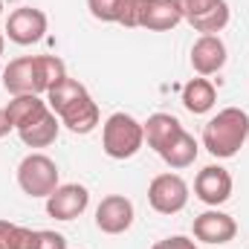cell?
Here are the masks:
<instances>
[{"label":"cell","instance_id":"6da1fadb","mask_svg":"<svg viewBox=\"0 0 249 249\" xmlns=\"http://www.w3.org/2000/svg\"><path fill=\"white\" fill-rule=\"evenodd\" d=\"M61 78H67V67L58 55H20L3 70V87L9 96H41Z\"/></svg>","mask_w":249,"mask_h":249},{"label":"cell","instance_id":"7a4b0ae2","mask_svg":"<svg viewBox=\"0 0 249 249\" xmlns=\"http://www.w3.org/2000/svg\"><path fill=\"white\" fill-rule=\"evenodd\" d=\"M47 105L50 110L61 119L64 127H70L72 133H90L99 124V105L93 102V96L87 93L84 84H78L75 78H61L50 93H47Z\"/></svg>","mask_w":249,"mask_h":249},{"label":"cell","instance_id":"3957f363","mask_svg":"<svg viewBox=\"0 0 249 249\" xmlns=\"http://www.w3.org/2000/svg\"><path fill=\"white\" fill-rule=\"evenodd\" d=\"M249 139V113L241 107H223L217 116H212L203 127V148L217 157L229 160L235 157Z\"/></svg>","mask_w":249,"mask_h":249},{"label":"cell","instance_id":"277c9868","mask_svg":"<svg viewBox=\"0 0 249 249\" xmlns=\"http://www.w3.org/2000/svg\"><path fill=\"white\" fill-rule=\"evenodd\" d=\"M145 145V127L130 113H110L102 124V148L110 160H130Z\"/></svg>","mask_w":249,"mask_h":249},{"label":"cell","instance_id":"5b68a950","mask_svg":"<svg viewBox=\"0 0 249 249\" xmlns=\"http://www.w3.org/2000/svg\"><path fill=\"white\" fill-rule=\"evenodd\" d=\"M18 186L26 197H50L58 183V165L55 160H50L47 154L35 151V154H26L18 165Z\"/></svg>","mask_w":249,"mask_h":249},{"label":"cell","instance_id":"8992f818","mask_svg":"<svg viewBox=\"0 0 249 249\" xmlns=\"http://www.w3.org/2000/svg\"><path fill=\"white\" fill-rule=\"evenodd\" d=\"M188 183L180 174H157L148 186V203L157 214H177L188 206Z\"/></svg>","mask_w":249,"mask_h":249},{"label":"cell","instance_id":"52a82bcc","mask_svg":"<svg viewBox=\"0 0 249 249\" xmlns=\"http://www.w3.org/2000/svg\"><path fill=\"white\" fill-rule=\"evenodd\" d=\"M183 9V20L191 23L194 32L217 35L229 23V3L226 0H177Z\"/></svg>","mask_w":249,"mask_h":249},{"label":"cell","instance_id":"ba28073f","mask_svg":"<svg viewBox=\"0 0 249 249\" xmlns=\"http://www.w3.org/2000/svg\"><path fill=\"white\" fill-rule=\"evenodd\" d=\"M47 26H50V20H47V15H44L41 9H35V6H20V9H15V12L9 15V20H6V35H9V41H15V44H20V47H32V44H38V41L47 35Z\"/></svg>","mask_w":249,"mask_h":249},{"label":"cell","instance_id":"9c48e42d","mask_svg":"<svg viewBox=\"0 0 249 249\" xmlns=\"http://www.w3.org/2000/svg\"><path fill=\"white\" fill-rule=\"evenodd\" d=\"M133 217H136L133 203L124 194H107L96 206V226L105 235H124L133 226Z\"/></svg>","mask_w":249,"mask_h":249},{"label":"cell","instance_id":"30bf717a","mask_svg":"<svg viewBox=\"0 0 249 249\" xmlns=\"http://www.w3.org/2000/svg\"><path fill=\"white\" fill-rule=\"evenodd\" d=\"M191 229H194V238L200 244H212V247H223V244L235 241V235H238L235 217L220 212V209H209V212L197 214Z\"/></svg>","mask_w":249,"mask_h":249},{"label":"cell","instance_id":"8fae6325","mask_svg":"<svg viewBox=\"0 0 249 249\" xmlns=\"http://www.w3.org/2000/svg\"><path fill=\"white\" fill-rule=\"evenodd\" d=\"M232 174L223 168V165H206L197 177H194V194L200 203L206 206H220L232 197Z\"/></svg>","mask_w":249,"mask_h":249},{"label":"cell","instance_id":"7c38bea8","mask_svg":"<svg viewBox=\"0 0 249 249\" xmlns=\"http://www.w3.org/2000/svg\"><path fill=\"white\" fill-rule=\"evenodd\" d=\"M90 206V191L78 183H67L58 186L47 197V214L55 220H75L84 214V209Z\"/></svg>","mask_w":249,"mask_h":249},{"label":"cell","instance_id":"4fadbf2b","mask_svg":"<svg viewBox=\"0 0 249 249\" xmlns=\"http://www.w3.org/2000/svg\"><path fill=\"white\" fill-rule=\"evenodd\" d=\"M191 67L197 75H214L226 67V44L220 35H200L191 47Z\"/></svg>","mask_w":249,"mask_h":249},{"label":"cell","instance_id":"5bb4252c","mask_svg":"<svg viewBox=\"0 0 249 249\" xmlns=\"http://www.w3.org/2000/svg\"><path fill=\"white\" fill-rule=\"evenodd\" d=\"M180 20H183V9L177 0H148L139 26L148 32H171Z\"/></svg>","mask_w":249,"mask_h":249},{"label":"cell","instance_id":"9a60e30c","mask_svg":"<svg viewBox=\"0 0 249 249\" xmlns=\"http://www.w3.org/2000/svg\"><path fill=\"white\" fill-rule=\"evenodd\" d=\"M58 130H61V119L47 107L35 122H29L26 127H20L18 136H20V142H23L26 148H50V145L58 139Z\"/></svg>","mask_w":249,"mask_h":249},{"label":"cell","instance_id":"2e32d148","mask_svg":"<svg viewBox=\"0 0 249 249\" xmlns=\"http://www.w3.org/2000/svg\"><path fill=\"white\" fill-rule=\"evenodd\" d=\"M145 127V142H148V148H154L157 154L165 148V145H171L186 127L180 124L177 116H171V113H151L148 116V122H142Z\"/></svg>","mask_w":249,"mask_h":249},{"label":"cell","instance_id":"e0dca14e","mask_svg":"<svg viewBox=\"0 0 249 249\" xmlns=\"http://www.w3.org/2000/svg\"><path fill=\"white\" fill-rule=\"evenodd\" d=\"M214 105H217V90H214V84H212L209 78L197 75V78L186 81V87H183V107H186L188 113L203 116V113H209Z\"/></svg>","mask_w":249,"mask_h":249},{"label":"cell","instance_id":"ac0fdd59","mask_svg":"<svg viewBox=\"0 0 249 249\" xmlns=\"http://www.w3.org/2000/svg\"><path fill=\"white\" fill-rule=\"evenodd\" d=\"M47 107H50V105H47L41 96H32V93H29V96H12L3 110H6V116H9L12 130H20V127H26L29 122H35Z\"/></svg>","mask_w":249,"mask_h":249},{"label":"cell","instance_id":"d6986e66","mask_svg":"<svg viewBox=\"0 0 249 249\" xmlns=\"http://www.w3.org/2000/svg\"><path fill=\"white\" fill-rule=\"evenodd\" d=\"M197 154H200V145H197V139H194L188 130H183L171 145H165V148L160 151L162 162H165L168 168H174V171H183L188 165H194Z\"/></svg>","mask_w":249,"mask_h":249},{"label":"cell","instance_id":"ffe728a7","mask_svg":"<svg viewBox=\"0 0 249 249\" xmlns=\"http://www.w3.org/2000/svg\"><path fill=\"white\" fill-rule=\"evenodd\" d=\"M119 6H122V0H87L90 15L102 23H116L119 20Z\"/></svg>","mask_w":249,"mask_h":249},{"label":"cell","instance_id":"44dd1931","mask_svg":"<svg viewBox=\"0 0 249 249\" xmlns=\"http://www.w3.org/2000/svg\"><path fill=\"white\" fill-rule=\"evenodd\" d=\"M35 247H38V229L12 223V229H9V249H35Z\"/></svg>","mask_w":249,"mask_h":249},{"label":"cell","instance_id":"7402d4cb","mask_svg":"<svg viewBox=\"0 0 249 249\" xmlns=\"http://www.w3.org/2000/svg\"><path fill=\"white\" fill-rule=\"evenodd\" d=\"M145 3H148V0H122V6H119V20H116V23H122L127 29H136V26L142 23V9H145Z\"/></svg>","mask_w":249,"mask_h":249},{"label":"cell","instance_id":"603a6c76","mask_svg":"<svg viewBox=\"0 0 249 249\" xmlns=\"http://www.w3.org/2000/svg\"><path fill=\"white\" fill-rule=\"evenodd\" d=\"M35 249H67V238H64L61 232L38 229V247Z\"/></svg>","mask_w":249,"mask_h":249},{"label":"cell","instance_id":"cb8c5ba5","mask_svg":"<svg viewBox=\"0 0 249 249\" xmlns=\"http://www.w3.org/2000/svg\"><path fill=\"white\" fill-rule=\"evenodd\" d=\"M151 249H197V244L191 238H186V235H171V238L157 241Z\"/></svg>","mask_w":249,"mask_h":249},{"label":"cell","instance_id":"d4e9b609","mask_svg":"<svg viewBox=\"0 0 249 249\" xmlns=\"http://www.w3.org/2000/svg\"><path fill=\"white\" fill-rule=\"evenodd\" d=\"M9 130H12V124H9V116H6V110H0V139H3Z\"/></svg>","mask_w":249,"mask_h":249},{"label":"cell","instance_id":"484cf974","mask_svg":"<svg viewBox=\"0 0 249 249\" xmlns=\"http://www.w3.org/2000/svg\"><path fill=\"white\" fill-rule=\"evenodd\" d=\"M3 47H6V38H3V32H0V58H3Z\"/></svg>","mask_w":249,"mask_h":249},{"label":"cell","instance_id":"4316f807","mask_svg":"<svg viewBox=\"0 0 249 249\" xmlns=\"http://www.w3.org/2000/svg\"><path fill=\"white\" fill-rule=\"evenodd\" d=\"M0 15H3V0H0Z\"/></svg>","mask_w":249,"mask_h":249},{"label":"cell","instance_id":"83f0119b","mask_svg":"<svg viewBox=\"0 0 249 249\" xmlns=\"http://www.w3.org/2000/svg\"><path fill=\"white\" fill-rule=\"evenodd\" d=\"M0 249H3V244H0Z\"/></svg>","mask_w":249,"mask_h":249}]
</instances>
